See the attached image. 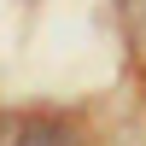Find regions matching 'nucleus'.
I'll list each match as a JSON object with an SVG mask.
<instances>
[{
  "label": "nucleus",
  "mask_w": 146,
  "mask_h": 146,
  "mask_svg": "<svg viewBox=\"0 0 146 146\" xmlns=\"http://www.w3.org/2000/svg\"><path fill=\"white\" fill-rule=\"evenodd\" d=\"M0 146H82V135L64 117H47V111H6L0 117Z\"/></svg>",
  "instance_id": "1"
}]
</instances>
